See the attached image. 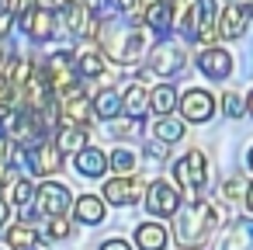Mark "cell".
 Wrapping results in <instances>:
<instances>
[{"instance_id":"cell-4","label":"cell","mask_w":253,"mask_h":250,"mask_svg":"<svg viewBox=\"0 0 253 250\" xmlns=\"http://www.w3.org/2000/svg\"><path fill=\"white\" fill-rule=\"evenodd\" d=\"M42 73H45V80H49L52 94H66V91H73V84H77V56H73L70 49L52 52Z\"/></svg>"},{"instance_id":"cell-24","label":"cell","mask_w":253,"mask_h":250,"mask_svg":"<svg viewBox=\"0 0 253 250\" xmlns=\"http://www.w3.org/2000/svg\"><path fill=\"white\" fill-rule=\"evenodd\" d=\"M122 111V98H118V91H101L97 98H94V115H101V118H115Z\"/></svg>"},{"instance_id":"cell-38","label":"cell","mask_w":253,"mask_h":250,"mask_svg":"<svg viewBox=\"0 0 253 250\" xmlns=\"http://www.w3.org/2000/svg\"><path fill=\"white\" fill-rule=\"evenodd\" d=\"M246 205H250V212H253V184L246 188Z\"/></svg>"},{"instance_id":"cell-34","label":"cell","mask_w":253,"mask_h":250,"mask_svg":"<svg viewBox=\"0 0 253 250\" xmlns=\"http://www.w3.org/2000/svg\"><path fill=\"white\" fill-rule=\"evenodd\" d=\"M101 250H132L125 240H108V243H101Z\"/></svg>"},{"instance_id":"cell-23","label":"cell","mask_w":253,"mask_h":250,"mask_svg":"<svg viewBox=\"0 0 253 250\" xmlns=\"http://www.w3.org/2000/svg\"><path fill=\"white\" fill-rule=\"evenodd\" d=\"M153 136H156L160 143H167V146H170V143L184 139V122H180V118H170V115H167V118H156Z\"/></svg>"},{"instance_id":"cell-42","label":"cell","mask_w":253,"mask_h":250,"mask_svg":"<svg viewBox=\"0 0 253 250\" xmlns=\"http://www.w3.org/2000/svg\"><path fill=\"white\" fill-rule=\"evenodd\" d=\"M246 160H250V170H253V150H250V156H246Z\"/></svg>"},{"instance_id":"cell-25","label":"cell","mask_w":253,"mask_h":250,"mask_svg":"<svg viewBox=\"0 0 253 250\" xmlns=\"http://www.w3.org/2000/svg\"><path fill=\"white\" fill-rule=\"evenodd\" d=\"M7 243H11L14 250H28V247L39 243V233H35L32 226H21V222H18V226L7 229Z\"/></svg>"},{"instance_id":"cell-29","label":"cell","mask_w":253,"mask_h":250,"mask_svg":"<svg viewBox=\"0 0 253 250\" xmlns=\"http://www.w3.org/2000/svg\"><path fill=\"white\" fill-rule=\"evenodd\" d=\"M142 129V118H132V122H115L111 125V132L118 136V139H128V136H135Z\"/></svg>"},{"instance_id":"cell-28","label":"cell","mask_w":253,"mask_h":250,"mask_svg":"<svg viewBox=\"0 0 253 250\" xmlns=\"http://www.w3.org/2000/svg\"><path fill=\"white\" fill-rule=\"evenodd\" d=\"M32 198H35V188H32L28 181H14V184H11V205L21 208V205H28Z\"/></svg>"},{"instance_id":"cell-39","label":"cell","mask_w":253,"mask_h":250,"mask_svg":"<svg viewBox=\"0 0 253 250\" xmlns=\"http://www.w3.org/2000/svg\"><path fill=\"white\" fill-rule=\"evenodd\" d=\"M246 111L253 115V91H250V98H246Z\"/></svg>"},{"instance_id":"cell-21","label":"cell","mask_w":253,"mask_h":250,"mask_svg":"<svg viewBox=\"0 0 253 250\" xmlns=\"http://www.w3.org/2000/svg\"><path fill=\"white\" fill-rule=\"evenodd\" d=\"M146 104H149V94H146L142 84H132V87L122 94V108H125L132 118H142V115H146Z\"/></svg>"},{"instance_id":"cell-30","label":"cell","mask_w":253,"mask_h":250,"mask_svg":"<svg viewBox=\"0 0 253 250\" xmlns=\"http://www.w3.org/2000/svg\"><path fill=\"white\" fill-rule=\"evenodd\" d=\"M222 111H225L229 118H239V115H243V101H239V94L229 91V94L222 98Z\"/></svg>"},{"instance_id":"cell-33","label":"cell","mask_w":253,"mask_h":250,"mask_svg":"<svg viewBox=\"0 0 253 250\" xmlns=\"http://www.w3.org/2000/svg\"><path fill=\"white\" fill-rule=\"evenodd\" d=\"M70 229H73V226H70L66 219H49V236H52V240H63V236H70Z\"/></svg>"},{"instance_id":"cell-36","label":"cell","mask_w":253,"mask_h":250,"mask_svg":"<svg viewBox=\"0 0 253 250\" xmlns=\"http://www.w3.org/2000/svg\"><path fill=\"white\" fill-rule=\"evenodd\" d=\"M0 163H7V139L0 136Z\"/></svg>"},{"instance_id":"cell-11","label":"cell","mask_w":253,"mask_h":250,"mask_svg":"<svg viewBox=\"0 0 253 250\" xmlns=\"http://www.w3.org/2000/svg\"><path fill=\"white\" fill-rule=\"evenodd\" d=\"M184 52L177 49V46H160V49H153V56H149V73L153 77H170V73H177L180 66H184Z\"/></svg>"},{"instance_id":"cell-12","label":"cell","mask_w":253,"mask_h":250,"mask_svg":"<svg viewBox=\"0 0 253 250\" xmlns=\"http://www.w3.org/2000/svg\"><path fill=\"white\" fill-rule=\"evenodd\" d=\"M198 70L211 80H225L232 70V56L225 49H205V52H198Z\"/></svg>"},{"instance_id":"cell-27","label":"cell","mask_w":253,"mask_h":250,"mask_svg":"<svg viewBox=\"0 0 253 250\" xmlns=\"http://www.w3.org/2000/svg\"><path fill=\"white\" fill-rule=\"evenodd\" d=\"M108 167H111V170H118V174L125 177V174H132V170H135V153H128V150H115V153L108 156Z\"/></svg>"},{"instance_id":"cell-6","label":"cell","mask_w":253,"mask_h":250,"mask_svg":"<svg viewBox=\"0 0 253 250\" xmlns=\"http://www.w3.org/2000/svg\"><path fill=\"white\" fill-rule=\"evenodd\" d=\"M35 208H39V215H49V219H63V212L70 208V191L63 188V184H42L39 191H35Z\"/></svg>"},{"instance_id":"cell-44","label":"cell","mask_w":253,"mask_h":250,"mask_svg":"<svg viewBox=\"0 0 253 250\" xmlns=\"http://www.w3.org/2000/svg\"><path fill=\"white\" fill-rule=\"evenodd\" d=\"M28 250H39V247H28Z\"/></svg>"},{"instance_id":"cell-41","label":"cell","mask_w":253,"mask_h":250,"mask_svg":"<svg viewBox=\"0 0 253 250\" xmlns=\"http://www.w3.org/2000/svg\"><path fill=\"white\" fill-rule=\"evenodd\" d=\"M66 4H87V0H63V7H66Z\"/></svg>"},{"instance_id":"cell-9","label":"cell","mask_w":253,"mask_h":250,"mask_svg":"<svg viewBox=\"0 0 253 250\" xmlns=\"http://www.w3.org/2000/svg\"><path fill=\"white\" fill-rule=\"evenodd\" d=\"M180 115L187 118V122H208L211 115H215V98L208 94V91H187L184 98H180Z\"/></svg>"},{"instance_id":"cell-20","label":"cell","mask_w":253,"mask_h":250,"mask_svg":"<svg viewBox=\"0 0 253 250\" xmlns=\"http://www.w3.org/2000/svg\"><path fill=\"white\" fill-rule=\"evenodd\" d=\"M56 150L59 153H80V150H87V129L63 125L59 129V139H56Z\"/></svg>"},{"instance_id":"cell-2","label":"cell","mask_w":253,"mask_h":250,"mask_svg":"<svg viewBox=\"0 0 253 250\" xmlns=\"http://www.w3.org/2000/svg\"><path fill=\"white\" fill-rule=\"evenodd\" d=\"M101 46L115 63H139L146 56V32L139 25L128 28H104L101 32Z\"/></svg>"},{"instance_id":"cell-22","label":"cell","mask_w":253,"mask_h":250,"mask_svg":"<svg viewBox=\"0 0 253 250\" xmlns=\"http://www.w3.org/2000/svg\"><path fill=\"white\" fill-rule=\"evenodd\" d=\"M173 104H177V91H173V84H160V87L149 94V108H153L160 118H167V115L173 111Z\"/></svg>"},{"instance_id":"cell-3","label":"cell","mask_w":253,"mask_h":250,"mask_svg":"<svg viewBox=\"0 0 253 250\" xmlns=\"http://www.w3.org/2000/svg\"><path fill=\"white\" fill-rule=\"evenodd\" d=\"M173 177H177V184L198 201V191H201L205 181H208V160H205V153H201V150L184 153V156L173 163Z\"/></svg>"},{"instance_id":"cell-18","label":"cell","mask_w":253,"mask_h":250,"mask_svg":"<svg viewBox=\"0 0 253 250\" xmlns=\"http://www.w3.org/2000/svg\"><path fill=\"white\" fill-rule=\"evenodd\" d=\"M135 247L139 250H163L167 247V229L160 222H142L135 229Z\"/></svg>"},{"instance_id":"cell-14","label":"cell","mask_w":253,"mask_h":250,"mask_svg":"<svg viewBox=\"0 0 253 250\" xmlns=\"http://www.w3.org/2000/svg\"><path fill=\"white\" fill-rule=\"evenodd\" d=\"M28 160H32V170L42 174V177H49V174H56V170L63 167V153L56 150V143H52V146H49V143H39V146L28 153Z\"/></svg>"},{"instance_id":"cell-15","label":"cell","mask_w":253,"mask_h":250,"mask_svg":"<svg viewBox=\"0 0 253 250\" xmlns=\"http://www.w3.org/2000/svg\"><path fill=\"white\" fill-rule=\"evenodd\" d=\"M146 25L156 35H170L173 32V4L170 0H153V4H146Z\"/></svg>"},{"instance_id":"cell-31","label":"cell","mask_w":253,"mask_h":250,"mask_svg":"<svg viewBox=\"0 0 253 250\" xmlns=\"http://www.w3.org/2000/svg\"><path fill=\"white\" fill-rule=\"evenodd\" d=\"M167 153H170V146H167V143H160V139L146 143V156H149V160H167Z\"/></svg>"},{"instance_id":"cell-5","label":"cell","mask_w":253,"mask_h":250,"mask_svg":"<svg viewBox=\"0 0 253 250\" xmlns=\"http://www.w3.org/2000/svg\"><path fill=\"white\" fill-rule=\"evenodd\" d=\"M146 208H149L153 215H160V219L177 215V208H180V191H177L173 184H167V181H153L149 191H146Z\"/></svg>"},{"instance_id":"cell-1","label":"cell","mask_w":253,"mask_h":250,"mask_svg":"<svg viewBox=\"0 0 253 250\" xmlns=\"http://www.w3.org/2000/svg\"><path fill=\"white\" fill-rule=\"evenodd\" d=\"M222 222H225V208L222 205H215V201H191L180 212L173 229H177V240L184 247H201L211 236V229H218Z\"/></svg>"},{"instance_id":"cell-37","label":"cell","mask_w":253,"mask_h":250,"mask_svg":"<svg viewBox=\"0 0 253 250\" xmlns=\"http://www.w3.org/2000/svg\"><path fill=\"white\" fill-rule=\"evenodd\" d=\"M4 219H7V201L0 198V226H4Z\"/></svg>"},{"instance_id":"cell-19","label":"cell","mask_w":253,"mask_h":250,"mask_svg":"<svg viewBox=\"0 0 253 250\" xmlns=\"http://www.w3.org/2000/svg\"><path fill=\"white\" fill-rule=\"evenodd\" d=\"M73 215H77L80 222H87V226H97V222L104 219V201H101L97 195H84V198H77Z\"/></svg>"},{"instance_id":"cell-26","label":"cell","mask_w":253,"mask_h":250,"mask_svg":"<svg viewBox=\"0 0 253 250\" xmlns=\"http://www.w3.org/2000/svg\"><path fill=\"white\" fill-rule=\"evenodd\" d=\"M77 73L80 77H101L104 73V56L101 52H84L77 59Z\"/></svg>"},{"instance_id":"cell-35","label":"cell","mask_w":253,"mask_h":250,"mask_svg":"<svg viewBox=\"0 0 253 250\" xmlns=\"http://www.w3.org/2000/svg\"><path fill=\"white\" fill-rule=\"evenodd\" d=\"M11 32V14H0V39Z\"/></svg>"},{"instance_id":"cell-8","label":"cell","mask_w":253,"mask_h":250,"mask_svg":"<svg viewBox=\"0 0 253 250\" xmlns=\"http://www.w3.org/2000/svg\"><path fill=\"white\" fill-rule=\"evenodd\" d=\"M59 122H63V125H77V129H84V125L90 122V101L80 94V87H73V91L63 94Z\"/></svg>"},{"instance_id":"cell-16","label":"cell","mask_w":253,"mask_h":250,"mask_svg":"<svg viewBox=\"0 0 253 250\" xmlns=\"http://www.w3.org/2000/svg\"><path fill=\"white\" fill-rule=\"evenodd\" d=\"M222 250H253V219H236L229 226Z\"/></svg>"},{"instance_id":"cell-40","label":"cell","mask_w":253,"mask_h":250,"mask_svg":"<svg viewBox=\"0 0 253 250\" xmlns=\"http://www.w3.org/2000/svg\"><path fill=\"white\" fill-rule=\"evenodd\" d=\"M4 177H7V163H0V184H4Z\"/></svg>"},{"instance_id":"cell-10","label":"cell","mask_w":253,"mask_h":250,"mask_svg":"<svg viewBox=\"0 0 253 250\" xmlns=\"http://www.w3.org/2000/svg\"><path fill=\"white\" fill-rule=\"evenodd\" d=\"M18 21H21V32H25L28 39H35V42H45V39L56 32V28H52V25H56V21H52V11H45V7H28Z\"/></svg>"},{"instance_id":"cell-7","label":"cell","mask_w":253,"mask_h":250,"mask_svg":"<svg viewBox=\"0 0 253 250\" xmlns=\"http://www.w3.org/2000/svg\"><path fill=\"white\" fill-rule=\"evenodd\" d=\"M250 21H253V7L250 4H229L222 11V18H218V35L243 39V32L250 28Z\"/></svg>"},{"instance_id":"cell-17","label":"cell","mask_w":253,"mask_h":250,"mask_svg":"<svg viewBox=\"0 0 253 250\" xmlns=\"http://www.w3.org/2000/svg\"><path fill=\"white\" fill-rule=\"evenodd\" d=\"M77 170H80L84 177H101V174L108 170V156H104V150H94V146L80 150V153H77Z\"/></svg>"},{"instance_id":"cell-13","label":"cell","mask_w":253,"mask_h":250,"mask_svg":"<svg viewBox=\"0 0 253 250\" xmlns=\"http://www.w3.org/2000/svg\"><path fill=\"white\" fill-rule=\"evenodd\" d=\"M139 195H142V181H132V177H115L104 184V201L111 205H132L139 201Z\"/></svg>"},{"instance_id":"cell-32","label":"cell","mask_w":253,"mask_h":250,"mask_svg":"<svg viewBox=\"0 0 253 250\" xmlns=\"http://www.w3.org/2000/svg\"><path fill=\"white\" fill-rule=\"evenodd\" d=\"M243 191H246V188H243V181H239V177H229V181L222 184V198H229V201H232V198H239Z\"/></svg>"},{"instance_id":"cell-43","label":"cell","mask_w":253,"mask_h":250,"mask_svg":"<svg viewBox=\"0 0 253 250\" xmlns=\"http://www.w3.org/2000/svg\"><path fill=\"white\" fill-rule=\"evenodd\" d=\"M229 4H239V0H229Z\"/></svg>"}]
</instances>
